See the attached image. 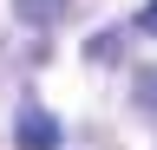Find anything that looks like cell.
I'll return each mask as SVG.
<instances>
[{"label":"cell","instance_id":"3","mask_svg":"<svg viewBox=\"0 0 157 150\" xmlns=\"http://www.w3.org/2000/svg\"><path fill=\"white\" fill-rule=\"evenodd\" d=\"M20 20H52V0H13Z\"/></svg>","mask_w":157,"mask_h":150},{"label":"cell","instance_id":"4","mask_svg":"<svg viewBox=\"0 0 157 150\" xmlns=\"http://www.w3.org/2000/svg\"><path fill=\"white\" fill-rule=\"evenodd\" d=\"M137 26H144V33H157V0H151L144 13H137Z\"/></svg>","mask_w":157,"mask_h":150},{"label":"cell","instance_id":"2","mask_svg":"<svg viewBox=\"0 0 157 150\" xmlns=\"http://www.w3.org/2000/svg\"><path fill=\"white\" fill-rule=\"evenodd\" d=\"M137 104H151V111H157V65L137 72Z\"/></svg>","mask_w":157,"mask_h":150},{"label":"cell","instance_id":"1","mask_svg":"<svg viewBox=\"0 0 157 150\" xmlns=\"http://www.w3.org/2000/svg\"><path fill=\"white\" fill-rule=\"evenodd\" d=\"M13 150H59V118L39 104H20L13 118Z\"/></svg>","mask_w":157,"mask_h":150}]
</instances>
